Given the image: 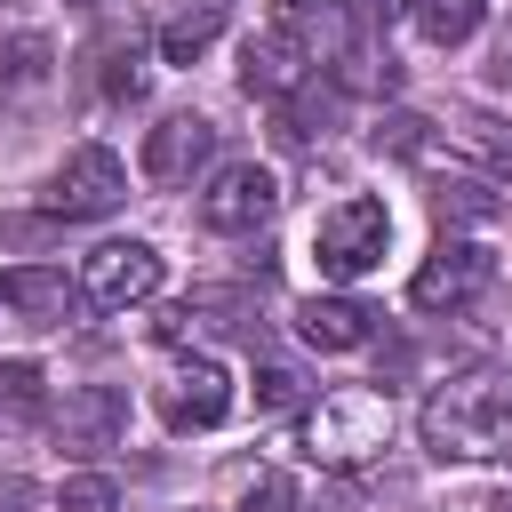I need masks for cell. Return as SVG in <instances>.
Listing matches in <instances>:
<instances>
[{
    "mask_svg": "<svg viewBox=\"0 0 512 512\" xmlns=\"http://www.w3.org/2000/svg\"><path fill=\"white\" fill-rule=\"evenodd\" d=\"M424 448L448 464H488L512 456V368H456L448 384H432L424 416H416Z\"/></svg>",
    "mask_w": 512,
    "mask_h": 512,
    "instance_id": "obj_1",
    "label": "cell"
},
{
    "mask_svg": "<svg viewBox=\"0 0 512 512\" xmlns=\"http://www.w3.org/2000/svg\"><path fill=\"white\" fill-rule=\"evenodd\" d=\"M392 440V400L376 384H336L304 408V456L328 472H360L368 456H384Z\"/></svg>",
    "mask_w": 512,
    "mask_h": 512,
    "instance_id": "obj_2",
    "label": "cell"
},
{
    "mask_svg": "<svg viewBox=\"0 0 512 512\" xmlns=\"http://www.w3.org/2000/svg\"><path fill=\"white\" fill-rule=\"evenodd\" d=\"M384 248H392V208H384L376 192H352V200H336V208L312 224V256H320L328 280H360V272H376Z\"/></svg>",
    "mask_w": 512,
    "mask_h": 512,
    "instance_id": "obj_3",
    "label": "cell"
},
{
    "mask_svg": "<svg viewBox=\"0 0 512 512\" xmlns=\"http://www.w3.org/2000/svg\"><path fill=\"white\" fill-rule=\"evenodd\" d=\"M40 200H48V216H112L128 200V168H120L112 144H72Z\"/></svg>",
    "mask_w": 512,
    "mask_h": 512,
    "instance_id": "obj_4",
    "label": "cell"
},
{
    "mask_svg": "<svg viewBox=\"0 0 512 512\" xmlns=\"http://www.w3.org/2000/svg\"><path fill=\"white\" fill-rule=\"evenodd\" d=\"M488 280H496V256L480 240H440L424 256V272L408 280V304L416 312H472L488 296Z\"/></svg>",
    "mask_w": 512,
    "mask_h": 512,
    "instance_id": "obj_5",
    "label": "cell"
},
{
    "mask_svg": "<svg viewBox=\"0 0 512 512\" xmlns=\"http://www.w3.org/2000/svg\"><path fill=\"white\" fill-rule=\"evenodd\" d=\"M80 288H88L96 312H128L160 288V248L152 240H96L80 256Z\"/></svg>",
    "mask_w": 512,
    "mask_h": 512,
    "instance_id": "obj_6",
    "label": "cell"
},
{
    "mask_svg": "<svg viewBox=\"0 0 512 512\" xmlns=\"http://www.w3.org/2000/svg\"><path fill=\"white\" fill-rule=\"evenodd\" d=\"M272 216H280V176L256 168V160L216 168L208 192H200V224H208V232H264Z\"/></svg>",
    "mask_w": 512,
    "mask_h": 512,
    "instance_id": "obj_7",
    "label": "cell"
},
{
    "mask_svg": "<svg viewBox=\"0 0 512 512\" xmlns=\"http://www.w3.org/2000/svg\"><path fill=\"white\" fill-rule=\"evenodd\" d=\"M120 432H128V392L120 384H72L64 392V408H56V448L64 456L96 464L104 448H120Z\"/></svg>",
    "mask_w": 512,
    "mask_h": 512,
    "instance_id": "obj_8",
    "label": "cell"
},
{
    "mask_svg": "<svg viewBox=\"0 0 512 512\" xmlns=\"http://www.w3.org/2000/svg\"><path fill=\"white\" fill-rule=\"evenodd\" d=\"M208 160H216V120H200V112H168L144 136V184H160V192L192 184Z\"/></svg>",
    "mask_w": 512,
    "mask_h": 512,
    "instance_id": "obj_9",
    "label": "cell"
},
{
    "mask_svg": "<svg viewBox=\"0 0 512 512\" xmlns=\"http://www.w3.org/2000/svg\"><path fill=\"white\" fill-rule=\"evenodd\" d=\"M152 400H160V424H168V432H216V424L232 416V376H224L216 360H184Z\"/></svg>",
    "mask_w": 512,
    "mask_h": 512,
    "instance_id": "obj_10",
    "label": "cell"
},
{
    "mask_svg": "<svg viewBox=\"0 0 512 512\" xmlns=\"http://www.w3.org/2000/svg\"><path fill=\"white\" fill-rule=\"evenodd\" d=\"M0 304L24 312V328H64V320H80L88 288L64 280L56 264H16V272H0Z\"/></svg>",
    "mask_w": 512,
    "mask_h": 512,
    "instance_id": "obj_11",
    "label": "cell"
},
{
    "mask_svg": "<svg viewBox=\"0 0 512 512\" xmlns=\"http://www.w3.org/2000/svg\"><path fill=\"white\" fill-rule=\"evenodd\" d=\"M304 80H312V56H304V40H296V32H256V40L240 48V88H248V96L288 104Z\"/></svg>",
    "mask_w": 512,
    "mask_h": 512,
    "instance_id": "obj_12",
    "label": "cell"
},
{
    "mask_svg": "<svg viewBox=\"0 0 512 512\" xmlns=\"http://www.w3.org/2000/svg\"><path fill=\"white\" fill-rule=\"evenodd\" d=\"M296 336H304L312 352H352V344L376 336V312H368L360 296H304V304H296Z\"/></svg>",
    "mask_w": 512,
    "mask_h": 512,
    "instance_id": "obj_13",
    "label": "cell"
},
{
    "mask_svg": "<svg viewBox=\"0 0 512 512\" xmlns=\"http://www.w3.org/2000/svg\"><path fill=\"white\" fill-rule=\"evenodd\" d=\"M144 80H152V72H144V40H136V32H104V40L88 48V88H96L104 104H136Z\"/></svg>",
    "mask_w": 512,
    "mask_h": 512,
    "instance_id": "obj_14",
    "label": "cell"
},
{
    "mask_svg": "<svg viewBox=\"0 0 512 512\" xmlns=\"http://www.w3.org/2000/svg\"><path fill=\"white\" fill-rule=\"evenodd\" d=\"M48 80H56V48H48L40 32L0 40V112H8V104H24V96H40Z\"/></svg>",
    "mask_w": 512,
    "mask_h": 512,
    "instance_id": "obj_15",
    "label": "cell"
},
{
    "mask_svg": "<svg viewBox=\"0 0 512 512\" xmlns=\"http://www.w3.org/2000/svg\"><path fill=\"white\" fill-rule=\"evenodd\" d=\"M224 32V0H192V8H176V16H160V32H152V48H160V64H192L208 40Z\"/></svg>",
    "mask_w": 512,
    "mask_h": 512,
    "instance_id": "obj_16",
    "label": "cell"
},
{
    "mask_svg": "<svg viewBox=\"0 0 512 512\" xmlns=\"http://www.w3.org/2000/svg\"><path fill=\"white\" fill-rule=\"evenodd\" d=\"M48 416V376L32 360H0V432H32Z\"/></svg>",
    "mask_w": 512,
    "mask_h": 512,
    "instance_id": "obj_17",
    "label": "cell"
},
{
    "mask_svg": "<svg viewBox=\"0 0 512 512\" xmlns=\"http://www.w3.org/2000/svg\"><path fill=\"white\" fill-rule=\"evenodd\" d=\"M480 16H488V0H416V8H408V24H416L432 48H464V40L480 32Z\"/></svg>",
    "mask_w": 512,
    "mask_h": 512,
    "instance_id": "obj_18",
    "label": "cell"
},
{
    "mask_svg": "<svg viewBox=\"0 0 512 512\" xmlns=\"http://www.w3.org/2000/svg\"><path fill=\"white\" fill-rule=\"evenodd\" d=\"M456 136H464L496 176H512V120H496V112H464V120H456Z\"/></svg>",
    "mask_w": 512,
    "mask_h": 512,
    "instance_id": "obj_19",
    "label": "cell"
},
{
    "mask_svg": "<svg viewBox=\"0 0 512 512\" xmlns=\"http://www.w3.org/2000/svg\"><path fill=\"white\" fill-rule=\"evenodd\" d=\"M232 512H296V480H288L280 464H256V472L240 480V496H232Z\"/></svg>",
    "mask_w": 512,
    "mask_h": 512,
    "instance_id": "obj_20",
    "label": "cell"
},
{
    "mask_svg": "<svg viewBox=\"0 0 512 512\" xmlns=\"http://www.w3.org/2000/svg\"><path fill=\"white\" fill-rule=\"evenodd\" d=\"M376 144L400 152V160H424V152H432V120H424V112H384V120H376Z\"/></svg>",
    "mask_w": 512,
    "mask_h": 512,
    "instance_id": "obj_21",
    "label": "cell"
},
{
    "mask_svg": "<svg viewBox=\"0 0 512 512\" xmlns=\"http://www.w3.org/2000/svg\"><path fill=\"white\" fill-rule=\"evenodd\" d=\"M56 512H120V488H112L104 472H72V480L56 488Z\"/></svg>",
    "mask_w": 512,
    "mask_h": 512,
    "instance_id": "obj_22",
    "label": "cell"
},
{
    "mask_svg": "<svg viewBox=\"0 0 512 512\" xmlns=\"http://www.w3.org/2000/svg\"><path fill=\"white\" fill-rule=\"evenodd\" d=\"M440 216H496V192L480 176H440Z\"/></svg>",
    "mask_w": 512,
    "mask_h": 512,
    "instance_id": "obj_23",
    "label": "cell"
},
{
    "mask_svg": "<svg viewBox=\"0 0 512 512\" xmlns=\"http://www.w3.org/2000/svg\"><path fill=\"white\" fill-rule=\"evenodd\" d=\"M256 400H264V408H296V400H304V376L272 360V368H256Z\"/></svg>",
    "mask_w": 512,
    "mask_h": 512,
    "instance_id": "obj_24",
    "label": "cell"
},
{
    "mask_svg": "<svg viewBox=\"0 0 512 512\" xmlns=\"http://www.w3.org/2000/svg\"><path fill=\"white\" fill-rule=\"evenodd\" d=\"M408 8H416V0H352V32L376 40V32H384L392 16H408Z\"/></svg>",
    "mask_w": 512,
    "mask_h": 512,
    "instance_id": "obj_25",
    "label": "cell"
},
{
    "mask_svg": "<svg viewBox=\"0 0 512 512\" xmlns=\"http://www.w3.org/2000/svg\"><path fill=\"white\" fill-rule=\"evenodd\" d=\"M0 512H32V480L8 472V480H0Z\"/></svg>",
    "mask_w": 512,
    "mask_h": 512,
    "instance_id": "obj_26",
    "label": "cell"
},
{
    "mask_svg": "<svg viewBox=\"0 0 512 512\" xmlns=\"http://www.w3.org/2000/svg\"><path fill=\"white\" fill-rule=\"evenodd\" d=\"M496 72H504V80H512V40H504V56H496Z\"/></svg>",
    "mask_w": 512,
    "mask_h": 512,
    "instance_id": "obj_27",
    "label": "cell"
},
{
    "mask_svg": "<svg viewBox=\"0 0 512 512\" xmlns=\"http://www.w3.org/2000/svg\"><path fill=\"white\" fill-rule=\"evenodd\" d=\"M488 512H512V496H496V504H488Z\"/></svg>",
    "mask_w": 512,
    "mask_h": 512,
    "instance_id": "obj_28",
    "label": "cell"
},
{
    "mask_svg": "<svg viewBox=\"0 0 512 512\" xmlns=\"http://www.w3.org/2000/svg\"><path fill=\"white\" fill-rule=\"evenodd\" d=\"M0 8H24V0H0Z\"/></svg>",
    "mask_w": 512,
    "mask_h": 512,
    "instance_id": "obj_29",
    "label": "cell"
},
{
    "mask_svg": "<svg viewBox=\"0 0 512 512\" xmlns=\"http://www.w3.org/2000/svg\"><path fill=\"white\" fill-rule=\"evenodd\" d=\"M296 8H312V0H296Z\"/></svg>",
    "mask_w": 512,
    "mask_h": 512,
    "instance_id": "obj_30",
    "label": "cell"
}]
</instances>
